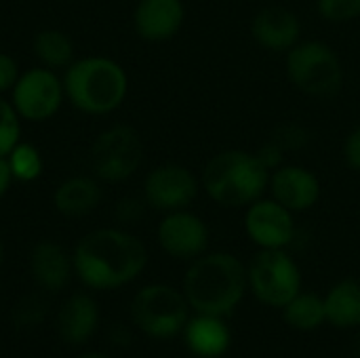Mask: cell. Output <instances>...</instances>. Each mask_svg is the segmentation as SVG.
<instances>
[{"label": "cell", "instance_id": "3957f363", "mask_svg": "<svg viewBox=\"0 0 360 358\" xmlns=\"http://www.w3.org/2000/svg\"><path fill=\"white\" fill-rule=\"evenodd\" d=\"M270 171L262 165L255 152L230 148L213 154L202 173V192L224 209H247L257 198L266 196Z\"/></svg>", "mask_w": 360, "mask_h": 358}, {"label": "cell", "instance_id": "e0dca14e", "mask_svg": "<svg viewBox=\"0 0 360 358\" xmlns=\"http://www.w3.org/2000/svg\"><path fill=\"white\" fill-rule=\"evenodd\" d=\"M99 325V306L86 293H74L57 312V333L65 344H86Z\"/></svg>", "mask_w": 360, "mask_h": 358}, {"label": "cell", "instance_id": "1f68e13d", "mask_svg": "<svg viewBox=\"0 0 360 358\" xmlns=\"http://www.w3.org/2000/svg\"><path fill=\"white\" fill-rule=\"evenodd\" d=\"M108 344L112 348H118V350H124L133 344V329L124 323H114L110 325L108 329Z\"/></svg>", "mask_w": 360, "mask_h": 358}, {"label": "cell", "instance_id": "ba28073f", "mask_svg": "<svg viewBox=\"0 0 360 358\" xmlns=\"http://www.w3.org/2000/svg\"><path fill=\"white\" fill-rule=\"evenodd\" d=\"M253 295L272 308H285L302 291V272L285 249H259L247 268Z\"/></svg>", "mask_w": 360, "mask_h": 358}, {"label": "cell", "instance_id": "44dd1931", "mask_svg": "<svg viewBox=\"0 0 360 358\" xmlns=\"http://www.w3.org/2000/svg\"><path fill=\"white\" fill-rule=\"evenodd\" d=\"M36 59L49 70H65L74 61V42L61 30H42L32 42Z\"/></svg>", "mask_w": 360, "mask_h": 358}, {"label": "cell", "instance_id": "52a82bcc", "mask_svg": "<svg viewBox=\"0 0 360 358\" xmlns=\"http://www.w3.org/2000/svg\"><path fill=\"white\" fill-rule=\"evenodd\" d=\"M143 162V141L131 124H112L91 146V171L97 179L120 184L133 177Z\"/></svg>", "mask_w": 360, "mask_h": 358}, {"label": "cell", "instance_id": "603a6c76", "mask_svg": "<svg viewBox=\"0 0 360 358\" xmlns=\"http://www.w3.org/2000/svg\"><path fill=\"white\" fill-rule=\"evenodd\" d=\"M51 312V302L46 291H32L21 295L11 308V321L17 329H36L40 327Z\"/></svg>", "mask_w": 360, "mask_h": 358}, {"label": "cell", "instance_id": "8fae6325", "mask_svg": "<svg viewBox=\"0 0 360 358\" xmlns=\"http://www.w3.org/2000/svg\"><path fill=\"white\" fill-rule=\"evenodd\" d=\"M295 213L272 196L257 198L245 209V232L259 249H287L297 234Z\"/></svg>", "mask_w": 360, "mask_h": 358}, {"label": "cell", "instance_id": "4dcf8cb0", "mask_svg": "<svg viewBox=\"0 0 360 358\" xmlns=\"http://www.w3.org/2000/svg\"><path fill=\"white\" fill-rule=\"evenodd\" d=\"M19 65L15 61V57H11L8 53L0 51V95L11 91L19 78Z\"/></svg>", "mask_w": 360, "mask_h": 358}, {"label": "cell", "instance_id": "4316f807", "mask_svg": "<svg viewBox=\"0 0 360 358\" xmlns=\"http://www.w3.org/2000/svg\"><path fill=\"white\" fill-rule=\"evenodd\" d=\"M316 11L329 23H348L360 17V0H316Z\"/></svg>", "mask_w": 360, "mask_h": 358}, {"label": "cell", "instance_id": "cb8c5ba5", "mask_svg": "<svg viewBox=\"0 0 360 358\" xmlns=\"http://www.w3.org/2000/svg\"><path fill=\"white\" fill-rule=\"evenodd\" d=\"M13 179L19 184H32L36 181L42 171H44V158L40 154V150L32 143H23L19 141L8 154H6Z\"/></svg>", "mask_w": 360, "mask_h": 358}, {"label": "cell", "instance_id": "484cf974", "mask_svg": "<svg viewBox=\"0 0 360 358\" xmlns=\"http://www.w3.org/2000/svg\"><path fill=\"white\" fill-rule=\"evenodd\" d=\"M21 141V118L11 101L0 97V156H6Z\"/></svg>", "mask_w": 360, "mask_h": 358}, {"label": "cell", "instance_id": "f546056e", "mask_svg": "<svg viewBox=\"0 0 360 358\" xmlns=\"http://www.w3.org/2000/svg\"><path fill=\"white\" fill-rule=\"evenodd\" d=\"M342 156H344V162L350 171L360 173V124H356L348 133V137L344 139Z\"/></svg>", "mask_w": 360, "mask_h": 358}, {"label": "cell", "instance_id": "e575fe53", "mask_svg": "<svg viewBox=\"0 0 360 358\" xmlns=\"http://www.w3.org/2000/svg\"><path fill=\"white\" fill-rule=\"evenodd\" d=\"M354 350H356V354L360 357V331L356 333V338H354Z\"/></svg>", "mask_w": 360, "mask_h": 358}, {"label": "cell", "instance_id": "836d02e7", "mask_svg": "<svg viewBox=\"0 0 360 358\" xmlns=\"http://www.w3.org/2000/svg\"><path fill=\"white\" fill-rule=\"evenodd\" d=\"M78 358H110V357H105V354H99V352H89V354H82V357H78Z\"/></svg>", "mask_w": 360, "mask_h": 358}, {"label": "cell", "instance_id": "277c9868", "mask_svg": "<svg viewBox=\"0 0 360 358\" xmlns=\"http://www.w3.org/2000/svg\"><path fill=\"white\" fill-rule=\"evenodd\" d=\"M65 99L80 112L105 116L116 112L129 93V76L124 68L101 55L72 61L63 74Z\"/></svg>", "mask_w": 360, "mask_h": 358}, {"label": "cell", "instance_id": "7c38bea8", "mask_svg": "<svg viewBox=\"0 0 360 358\" xmlns=\"http://www.w3.org/2000/svg\"><path fill=\"white\" fill-rule=\"evenodd\" d=\"M156 238L167 255L192 262L207 253L211 232L200 215L181 209L165 213L156 228Z\"/></svg>", "mask_w": 360, "mask_h": 358}, {"label": "cell", "instance_id": "ac0fdd59", "mask_svg": "<svg viewBox=\"0 0 360 358\" xmlns=\"http://www.w3.org/2000/svg\"><path fill=\"white\" fill-rule=\"evenodd\" d=\"M101 188L97 177L74 175L61 181L53 194L55 209L65 217H82L89 215L101 203Z\"/></svg>", "mask_w": 360, "mask_h": 358}, {"label": "cell", "instance_id": "5bb4252c", "mask_svg": "<svg viewBox=\"0 0 360 358\" xmlns=\"http://www.w3.org/2000/svg\"><path fill=\"white\" fill-rule=\"evenodd\" d=\"M251 38L270 53H287L302 40V21L291 8L270 4L253 15Z\"/></svg>", "mask_w": 360, "mask_h": 358}, {"label": "cell", "instance_id": "d6986e66", "mask_svg": "<svg viewBox=\"0 0 360 358\" xmlns=\"http://www.w3.org/2000/svg\"><path fill=\"white\" fill-rule=\"evenodd\" d=\"M184 335L190 352L200 358L221 357L230 346V329L224 323V317L198 314L188 321Z\"/></svg>", "mask_w": 360, "mask_h": 358}, {"label": "cell", "instance_id": "d4e9b609", "mask_svg": "<svg viewBox=\"0 0 360 358\" xmlns=\"http://www.w3.org/2000/svg\"><path fill=\"white\" fill-rule=\"evenodd\" d=\"M270 139L274 143H278L283 148V152L287 154V152H300V150L308 148L310 141H312V133L302 122L287 120V122H278L272 129Z\"/></svg>", "mask_w": 360, "mask_h": 358}, {"label": "cell", "instance_id": "8992f818", "mask_svg": "<svg viewBox=\"0 0 360 358\" xmlns=\"http://www.w3.org/2000/svg\"><path fill=\"white\" fill-rule=\"evenodd\" d=\"M190 304L184 291L171 285H148L137 291L131 304V319L139 331L156 340H169L188 325Z\"/></svg>", "mask_w": 360, "mask_h": 358}, {"label": "cell", "instance_id": "7a4b0ae2", "mask_svg": "<svg viewBox=\"0 0 360 358\" xmlns=\"http://www.w3.org/2000/svg\"><path fill=\"white\" fill-rule=\"evenodd\" d=\"M249 287L245 264L232 253H205L192 260L184 276V295L198 314L228 317Z\"/></svg>", "mask_w": 360, "mask_h": 358}, {"label": "cell", "instance_id": "2e32d148", "mask_svg": "<svg viewBox=\"0 0 360 358\" xmlns=\"http://www.w3.org/2000/svg\"><path fill=\"white\" fill-rule=\"evenodd\" d=\"M30 272L42 291L59 293L72 279L74 262L57 241H40L30 253Z\"/></svg>", "mask_w": 360, "mask_h": 358}, {"label": "cell", "instance_id": "9c48e42d", "mask_svg": "<svg viewBox=\"0 0 360 358\" xmlns=\"http://www.w3.org/2000/svg\"><path fill=\"white\" fill-rule=\"evenodd\" d=\"M65 99L63 80L44 65L19 74L11 89V103L19 118L30 122H44L53 118Z\"/></svg>", "mask_w": 360, "mask_h": 358}, {"label": "cell", "instance_id": "9a60e30c", "mask_svg": "<svg viewBox=\"0 0 360 358\" xmlns=\"http://www.w3.org/2000/svg\"><path fill=\"white\" fill-rule=\"evenodd\" d=\"M186 21L184 0H139L133 11L135 34L146 42L173 40Z\"/></svg>", "mask_w": 360, "mask_h": 358}, {"label": "cell", "instance_id": "5b68a950", "mask_svg": "<svg viewBox=\"0 0 360 358\" xmlns=\"http://www.w3.org/2000/svg\"><path fill=\"white\" fill-rule=\"evenodd\" d=\"M285 74L295 91L314 99L338 95L346 78L338 51L316 38L300 40L285 53Z\"/></svg>", "mask_w": 360, "mask_h": 358}, {"label": "cell", "instance_id": "ffe728a7", "mask_svg": "<svg viewBox=\"0 0 360 358\" xmlns=\"http://www.w3.org/2000/svg\"><path fill=\"white\" fill-rule=\"evenodd\" d=\"M327 321L342 329L360 327V283L354 279H344L331 287L325 298Z\"/></svg>", "mask_w": 360, "mask_h": 358}, {"label": "cell", "instance_id": "d590c367", "mask_svg": "<svg viewBox=\"0 0 360 358\" xmlns=\"http://www.w3.org/2000/svg\"><path fill=\"white\" fill-rule=\"evenodd\" d=\"M2 260H4V247H2V241H0V266H2Z\"/></svg>", "mask_w": 360, "mask_h": 358}, {"label": "cell", "instance_id": "30bf717a", "mask_svg": "<svg viewBox=\"0 0 360 358\" xmlns=\"http://www.w3.org/2000/svg\"><path fill=\"white\" fill-rule=\"evenodd\" d=\"M200 190V177L179 162H162L143 179V198L148 207L162 213L188 209Z\"/></svg>", "mask_w": 360, "mask_h": 358}, {"label": "cell", "instance_id": "7402d4cb", "mask_svg": "<svg viewBox=\"0 0 360 358\" xmlns=\"http://www.w3.org/2000/svg\"><path fill=\"white\" fill-rule=\"evenodd\" d=\"M283 317L287 321V325H291L293 329L300 331H314L319 329L325 321H327V312H325V298L316 295V293H297L285 308H283Z\"/></svg>", "mask_w": 360, "mask_h": 358}, {"label": "cell", "instance_id": "4fadbf2b", "mask_svg": "<svg viewBox=\"0 0 360 358\" xmlns=\"http://www.w3.org/2000/svg\"><path fill=\"white\" fill-rule=\"evenodd\" d=\"M270 196L293 213L310 211L319 205L323 186L319 175L304 165H281L270 173Z\"/></svg>", "mask_w": 360, "mask_h": 358}, {"label": "cell", "instance_id": "83f0119b", "mask_svg": "<svg viewBox=\"0 0 360 358\" xmlns=\"http://www.w3.org/2000/svg\"><path fill=\"white\" fill-rule=\"evenodd\" d=\"M146 209H148V203L143 196H124L114 207V219L120 226H133L143 219Z\"/></svg>", "mask_w": 360, "mask_h": 358}, {"label": "cell", "instance_id": "f1b7e54d", "mask_svg": "<svg viewBox=\"0 0 360 358\" xmlns=\"http://www.w3.org/2000/svg\"><path fill=\"white\" fill-rule=\"evenodd\" d=\"M255 154H257V158L262 160V165L272 173V171H276L281 165H285V152H283V148L278 146V143H274L270 137L255 150Z\"/></svg>", "mask_w": 360, "mask_h": 358}, {"label": "cell", "instance_id": "d6a6232c", "mask_svg": "<svg viewBox=\"0 0 360 358\" xmlns=\"http://www.w3.org/2000/svg\"><path fill=\"white\" fill-rule=\"evenodd\" d=\"M13 181H15V179H13L8 160H6V156H0V198L8 192V188H11Z\"/></svg>", "mask_w": 360, "mask_h": 358}, {"label": "cell", "instance_id": "6da1fadb", "mask_svg": "<svg viewBox=\"0 0 360 358\" xmlns=\"http://www.w3.org/2000/svg\"><path fill=\"white\" fill-rule=\"evenodd\" d=\"M74 272L89 289L112 291L133 283L148 266V249L122 228H99L84 234L74 253Z\"/></svg>", "mask_w": 360, "mask_h": 358}]
</instances>
